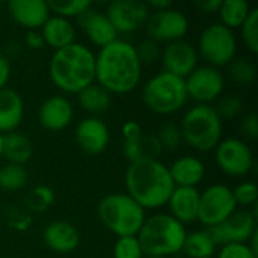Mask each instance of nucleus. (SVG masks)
Here are the masks:
<instances>
[{
    "label": "nucleus",
    "mask_w": 258,
    "mask_h": 258,
    "mask_svg": "<svg viewBox=\"0 0 258 258\" xmlns=\"http://www.w3.org/2000/svg\"><path fill=\"white\" fill-rule=\"evenodd\" d=\"M142 63L136 47L125 39H115L95 53V83L110 94H128L142 79Z\"/></svg>",
    "instance_id": "obj_1"
},
{
    "label": "nucleus",
    "mask_w": 258,
    "mask_h": 258,
    "mask_svg": "<svg viewBox=\"0 0 258 258\" xmlns=\"http://www.w3.org/2000/svg\"><path fill=\"white\" fill-rule=\"evenodd\" d=\"M127 195L144 210H157L166 206L175 189L169 169L160 160H141L127 166L124 174Z\"/></svg>",
    "instance_id": "obj_2"
},
{
    "label": "nucleus",
    "mask_w": 258,
    "mask_h": 258,
    "mask_svg": "<svg viewBox=\"0 0 258 258\" xmlns=\"http://www.w3.org/2000/svg\"><path fill=\"white\" fill-rule=\"evenodd\" d=\"M53 85L65 94H77L95 83V53L82 42L53 51L48 62Z\"/></svg>",
    "instance_id": "obj_3"
},
{
    "label": "nucleus",
    "mask_w": 258,
    "mask_h": 258,
    "mask_svg": "<svg viewBox=\"0 0 258 258\" xmlns=\"http://www.w3.org/2000/svg\"><path fill=\"white\" fill-rule=\"evenodd\" d=\"M186 236V227L169 213H154L145 218L136 237L144 255L169 258L181 252Z\"/></svg>",
    "instance_id": "obj_4"
},
{
    "label": "nucleus",
    "mask_w": 258,
    "mask_h": 258,
    "mask_svg": "<svg viewBox=\"0 0 258 258\" xmlns=\"http://www.w3.org/2000/svg\"><path fill=\"white\" fill-rule=\"evenodd\" d=\"M145 212L130 195L122 192L107 194L97 206L100 222L116 237L138 236L147 218Z\"/></svg>",
    "instance_id": "obj_5"
},
{
    "label": "nucleus",
    "mask_w": 258,
    "mask_h": 258,
    "mask_svg": "<svg viewBox=\"0 0 258 258\" xmlns=\"http://www.w3.org/2000/svg\"><path fill=\"white\" fill-rule=\"evenodd\" d=\"M183 142L190 148L207 153L222 141L224 122L213 104H195L187 109L180 121Z\"/></svg>",
    "instance_id": "obj_6"
},
{
    "label": "nucleus",
    "mask_w": 258,
    "mask_h": 258,
    "mask_svg": "<svg viewBox=\"0 0 258 258\" xmlns=\"http://www.w3.org/2000/svg\"><path fill=\"white\" fill-rule=\"evenodd\" d=\"M187 100L184 79L166 71L151 76L142 88V101L156 115L177 113L186 106Z\"/></svg>",
    "instance_id": "obj_7"
},
{
    "label": "nucleus",
    "mask_w": 258,
    "mask_h": 258,
    "mask_svg": "<svg viewBox=\"0 0 258 258\" xmlns=\"http://www.w3.org/2000/svg\"><path fill=\"white\" fill-rule=\"evenodd\" d=\"M237 48L239 44L234 30L221 23L207 24L198 36V56L206 60V65L210 67H227L236 59Z\"/></svg>",
    "instance_id": "obj_8"
},
{
    "label": "nucleus",
    "mask_w": 258,
    "mask_h": 258,
    "mask_svg": "<svg viewBox=\"0 0 258 258\" xmlns=\"http://www.w3.org/2000/svg\"><path fill=\"white\" fill-rule=\"evenodd\" d=\"M237 210L233 189L222 183H213L200 192L197 221L206 228H213L228 219Z\"/></svg>",
    "instance_id": "obj_9"
},
{
    "label": "nucleus",
    "mask_w": 258,
    "mask_h": 258,
    "mask_svg": "<svg viewBox=\"0 0 258 258\" xmlns=\"http://www.w3.org/2000/svg\"><path fill=\"white\" fill-rule=\"evenodd\" d=\"M213 151L216 166L228 177H245L254 168L252 150L242 138H222Z\"/></svg>",
    "instance_id": "obj_10"
},
{
    "label": "nucleus",
    "mask_w": 258,
    "mask_h": 258,
    "mask_svg": "<svg viewBox=\"0 0 258 258\" xmlns=\"http://www.w3.org/2000/svg\"><path fill=\"white\" fill-rule=\"evenodd\" d=\"M187 98H192L197 104L215 103L225 89V74L221 68L210 65H198L186 79Z\"/></svg>",
    "instance_id": "obj_11"
},
{
    "label": "nucleus",
    "mask_w": 258,
    "mask_h": 258,
    "mask_svg": "<svg viewBox=\"0 0 258 258\" xmlns=\"http://www.w3.org/2000/svg\"><path fill=\"white\" fill-rule=\"evenodd\" d=\"M189 26L186 14L172 6L163 11H151L145 23V30L150 39L159 44H169L184 39L189 32Z\"/></svg>",
    "instance_id": "obj_12"
},
{
    "label": "nucleus",
    "mask_w": 258,
    "mask_h": 258,
    "mask_svg": "<svg viewBox=\"0 0 258 258\" xmlns=\"http://www.w3.org/2000/svg\"><path fill=\"white\" fill-rule=\"evenodd\" d=\"M216 246H225L233 243H248L251 236L257 231V212L249 209L236 210L222 224L206 228Z\"/></svg>",
    "instance_id": "obj_13"
},
{
    "label": "nucleus",
    "mask_w": 258,
    "mask_h": 258,
    "mask_svg": "<svg viewBox=\"0 0 258 258\" xmlns=\"http://www.w3.org/2000/svg\"><path fill=\"white\" fill-rule=\"evenodd\" d=\"M150 8L142 0H113L106 8V15L116 33H133L145 26Z\"/></svg>",
    "instance_id": "obj_14"
},
{
    "label": "nucleus",
    "mask_w": 258,
    "mask_h": 258,
    "mask_svg": "<svg viewBox=\"0 0 258 258\" xmlns=\"http://www.w3.org/2000/svg\"><path fill=\"white\" fill-rule=\"evenodd\" d=\"M198 59L200 56L197 47L186 39H178L166 44L162 50L160 57L163 63V71L181 79H186L198 67Z\"/></svg>",
    "instance_id": "obj_15"
},
{
    "label": "nucleus",
    "mask_w": 258,
    "mask_h": 258,
    "mask_svg": "<svg viewBox=\"0 0 258 258\" xmlns=\"http://www.w3.org/2000/svg\"><path fill=\"white\" fill-rule=\"evenodd\" d=\"M110 141L107 124L98 116H86L76 127V142L88 154L103 153Z\"/></svg>",
    "instance_id": "obj_16"
},
{
    "label": "nucleus",
    "mask_w": 258,
    "mask_h": 258,
    "mask_svg": "<svg viewBox=\"0 0 258 258\" xmlns=\"http://www.w3.org/2000/svg\"><path fill=\"white\" fill-rule=\"evenodd\" d=\"M77 26L82 29L86 38L98 48L118 39V33L107 15L104 12H100L98 9H94L92 6L77 17Z\"/></svg>",
    "instance_id": "obj_17"
},
{
    "label": "nucleus",
    "mask_w": 258,
    "mask_h": 258,
    "mask_svg": "<svg viewBox=\"0 0 258 258\" xmlns=\"http://www.w3.org/2000/svg\"><path fill=\"white\" fill-rule=\"evenodd\" d=\"M74 116V107L65 95H51L45 98L38 109L39 124L50 132L67 128Z\"/></svg>",
    "instance_id": "obj_18"
},
{
    "label": "nucleus",
    "mask_w": 258,
    "mask_h": 258,
    "mask_svg": "<svg viewBox=\"0 0 258 258\" xmlns=\"http://www.w3.org/2000/svg\"><path fill=\"white\" fill-rule=\"evenodd\" d=\"M8 11L11 18L26 30H39L51 15L44 0H11Z\"/></svg>",
    "instance_id": "obj_19"
},
{
    "label": "nucleus",
    "mask_w": 258,
    "mask_h": 258,
    "mask_svg": "<svg viewBox=\"0 0 258 258\" xmlns=\"http://www.w3.org/2000/svg\"><path fill=\"white\" fill-rule=\"evenodd\" d=\"M166 206L169 209V215L186 227L187 224L195 222L198 218L200 190L197 187L175 186V189L169 195Z\"/></svg>",
    "instance_id": "obj_20"
},
{
    "label": "nucleus",
    "mask_w": 258,
    "mask_h": 258,
    "mask_svg": "<svg viewBox=\"0 0 258 258\" xmlns=\"http://www.w3.org/2000/svg\"><path fill=\"white\" fill-rule=\"evenodd\" d=\"M42 239L47 248L57 254H70L80 243L77 228L67 221H53L47 224L42 231Z\"/></svg>",
    "instance_id": "obj_21"
},
{
    "label": "nucleus",
    "mask_w": 258,
    "mask_h": 258,
    "mask_svg": "<svg viewBox=\"0 0 258 258\" xmlns=\"http://www.w3.org/2000/svg\"><path fill=\"white\" fill-rule=\"evenodd\" d=\"M24 118V101L20 92L6 86L0 89V133L17 132Z\"/></svg>",
    "instance_id": "obj_22"
},
{
    "label": "nucleus",
    "mask_w": 258,
    "mask_h": 258,
    "mask_svg": "<svg viewBox=\"0 0 258 258\" xmlns=\"http://www.w3.org/2000/svg\"><path fill=\"white\" fill-rule=\"evenodd\" d=\"M168 169L174 184L178 187H197L206 177V165L195 156H181Z\"/></svg>",
    "instance_id": "obj_23"
},
{
    "label": "nucleus",
    "mask_w": 258,
    "mask_h": 258,
    "mask_svg": "<svg viewBox=\"0 0 258 258\" xmlns=\"http://www.w3.org/2000/svg\"><path fill=\"white\" fill-rule=\"evenodd\" d=\"M44 44L51 47L54 51L76 42V26L71 20L50 15L44 26L39 29Z\"/></svg>",
    "instance_id": "obj_24"
},
{
    "label": "nucleus",
    "mask_w": 258,
    "mask_h": 258,
    "mask_svg": "<svg viewBox=\"0 0 258 258\" xmlns=\"http://www.w3.org/2000/svg\"><path fill=\"white\" fill-rule=\"evenodd\" d=\"M162 153L163 148L156 133L144 132L138 139L122 144V154L130 163L141 160H159Z\"/></svg>",
    "instance_id": "obj_25"
},
{
    "label": "nucleus",
    "mask_w": 258,
    "mask_h": 258,
    "mask_svg": "<svg viewBox=\"0 0 258 258\" xmlns=\"http://www.w3.org/2000/svg\"><path fill=\"white\" fill-rule=\"evenodd\" d=\"M77 95V103L79 106L89 113L91 116H97L100 113H104L110 104H112V94L107 92L104 88H101L97 83H92L82 89Z\"/></svg>",
    "instance_id": "obj_26"
},
{
    "label": "nucleus",
    "mask_w": 258,
    "mask_h": 258,
    "mask_svg": "<svg viewBox=\"0 0 258 258\" xmlns=\"http://www.w3.org/2000/svg\"><path fill=\"white\" fill-rule=\"evenodd\" d=\"M33 154V145L32 141L18 132H12L5 135V142H3V156L8 163L14 165H23L30 160Z\"/></svg>",
    "instance_id": "obj_27"
},
{
    "label": "nucleus",
    "mask_w": 258,
    "mask_h": 258,
    "mask_svg": "<svg viewBox=\"0 0 258 258\" xmlns=\"http://www.w3.org/2000/svg\"><path fill=\"white\" fill-rule=\"evenodd\" d=\"M216 243L207 233V230L187 233L183 243V252L187 258H212L216 254Z\"/></svg>",
    "instance_id": "obj_28"
},
{
    "label": "nucleus",
    "mask_w": 258,
    "mask_h": 258,
    "mask_svg": "<svg viewBox=\"0 0 258 258\" xmlns=\"http://www.w3.org/2000/svg\"><path fill=\"white\" fill-rule=\"evenodd\" d=\"M251 9V5L245 0H224L218 11L221 18L219 23L231 30L240 29V26L248 18Z\"/></svg>",
    "instance_id": "obj_29"
},
{
    "label": "nucleus",
    "mask_w": 258,
    "mask_h": 258,
    "mask_svg": "<svg viewBox=\"0 0 258 258\" xmlns=\"http://www.w3.org/2000/svg\"><path fill=\"white\" fill-rule=\"evenodd\" d=\"M29 174L23 165L6 163L0 168V189L6 192H15L27 184Z\"/></svg>",
    "instance_id": "obj_30"
},
{
    "label": "nucleus",
    "mask_w": 258,
    "mask_h": 258,
    "mask_svg": "<svg viewBox=\"0 0 258 258\" xmlns=\"http://www.w3.org/2000/svg\"><path fill=\"white\" fill-rule=\"evenodd\" d=\"M227 67H228L227 74H228L230 80L239 86L252 85L257 77V68L248 59H234Z\"/></svg>",
    "instance_id": "obj_31"
},
{
    "label": "nucleus",
    "mask_w": 258,
    "mask_h": 258,
    "mask_svg": "<svg viewBox=\"0 0 258 258\" xmlns=\"http://www.w3.org/2000/svg\"><path fill=\"white\" fill-rule=\"evenodd\" d=\"M50 12H53V15L62 17V18H73V17H79L82 15L88 8L92 6V3L89 0H53V2H47Z\"/></svg>",
    "instance_id": "obj_32"
},
{
    "label": "nucleus",
    "mask_w": 258,
    "mask_h": 258,
    "mask_svg": "<svg viewBox=\"0 0 258 258\" xmlns=\"http://www.w3.org/2000/svg\"><path fill=\"white\" fill-rule=\"evenodd\" d=\"M215 103L216 104L213 107H215L216 113L219 115V118L222 119V122L236 119L243 110V100L237 94L221 95Z\"/></svg>",
    "instance_id": "obj_33"
},
{
    "label": "nucleus",
    "mask_w": 258,
    "mask_h": 258,
    "mask_svg": "<svg viewBox=\"0 0 258 258\" xmlns=\"http://www.w3.org/2000/svg\"><path fill=\"white\" fill-rule=\"evenodd\" d=\"M240 38L246 48L252 53H258V8H252L245 23L240 26Z\"/></svg>",
    "instance_id": "obj_34"
},
{
    "label": "nucleus",
    "mask_w": 258,
    "mask_h": 258,
    "mask_svg": "<svg viewBox=\"0 0 258 258\" xmlns=\"http://www.w3.org/2000/svg\"><path fill=\"white\" fill-rule=\"evenodd\" d=\"M159 142L162 144L163 151H175L180 148V145L183 144V136H181V130L180 125L175 122H166L163 124L159 132L156 133Z\"/></svg>",
    "instance_id": "obj_35"
},
{
    "label": "nucleus",
    "mask_w": 258,
    "mask_h": 258,
    "mask_svg": "<svg viewBox=\"0 0 258 258\" xmlns=\"http://www.w3.org/2000/svg\"><path fill=\"white\" fill-rule=\"evenodd\" d=\"M54 203V194L48 186H36L26 198V204L32 212H44Z\"/></svg>",
    "instance_id": "obj_36"
},
{
    "label": "nucleus",
    "mask_w": 258,
    "mask_h": 258,
    "mask_svg": "<svg viewBox=\"0 0 258 258\" xmlns=\"http://www.w3.org/2000/svg\"><path fill=\"white\" fill-rule=\"evenodd\" d=\"M233 197L237 207H255L258 200V187L254 181H242L233 189Z\"/></svg>",
    "instance_id": "obj_37"
},
{
    "label": "nucleus",
    "mask_w": 258,
    "mask_h": 258,
    "mask_svg": "<svg viewBox=\"0 0 258 258\" xmlns=\"http://www.w3.org/2000/svg\"><path fill=\"white\" fill-rule=\"evenodd\" d=\"M144 251L136 236L118 237L113 245V258H144Z\"/></svg>",
    "instance_id": "obj_38"
},
{
    "label": "nucleus",
    "mask_w": 258,
    "mask_h": 258,
    "mask_svg": "<svg viewBox=\"0 0 258 258\" xmlns=\"http://www.w3.org/2000/svg\"><path fill=\"white\" fill-rule=\"evenodd\" d=\"M136 47V53H138V57L144 65H153L156 63L157 60H160L162 57V45L150 38H145L144 41H141Z\"/></svg>",
    "instance_id": "obj_39"
},
{
    "label": "nucleus",
    "mask_w": 258,
    "mask_h": 258,
    "mask_svg": "<svg viewBox=\"0 0 258 258\" xmlns=\"http://www.w3.org/2000/svg\"><path fill=\"white\" fill-rule=\"evenodd\" d=\"M218 258H258L255 252L246 243H233L221 246L218 251Z\"/></svg>",
    "instance_id": "obj_40"
},
{
    "label": "nucleus",
    "mask_w": 258,
    "mask_h": 258,
    "mask_svg": "<svg viewBox=\"0 0 258 258\" xmlns=\"http://www.w3.org/2000/svg\"><path fill=\"white\" fill-rule=\"evenodd\" d=\"M240 133L243 138L251 139V141L258 138V118L254 112L243 116V119L240 122Z\"/></svg>",
    "instance_id": "obj_41"
},
{
    "label": "nucleus",
    "mask_w": 258,
    "mask_h": 258,
    "mask_svg": "<svg viewBox=\"0 0 258 258\" xmlns=\"http://www.w3.org/2000/svg\"><path fill=\"white\" fill-rule=\"evenodd\" d=\"M142 133H144L142 125L135 119H130V121L124 122L122 127H121V135H122L124 142H132V141L138 139Z\"/></svg>",
    "instance_id": "obj_42"
},
{
    "label": "nucleus",
    "mask_w": 258,
    "mask_h": 258,
    "mask_svg": "<svg viewBox=\"0 0 258 258\" xmlns=\"http://www.w3.org/2000/svg\"><path fill=\"white\" fill-rule=\"evenodd\" d=\"M24 42L30 50H41L45 45L39 30H27L24 36Z\"/></svg>",
    "instance_id": "obj_43"
},
{
    "label": "nucleus",
    "mask_w": 258,
    "mask_h": 258,
    "mask_svg": "<svg viewBox=\"0 0 258 258\" xmlns=\"http://www.w3.org/2000/svg\"><path fill=\"white\" fill-rule=\"evenodd\" d=\"M11 79V63L9 59L0 53V89L8 86V82Z\"/></svg>",
    "instance_id": "obj_44"
},
{
    "label": "nucleus",
    "mask_w": 258,
    "mask_h": 258,
    "mask_svg": "<svg viewBox=\"0 0 258 258\" xmlns=\"http://www.w3.org/2000/svg\"><path fill=\"white\" fill-rule=\"evenodd\" d=\"M221 3H222V0H197L195 6L200 11H203L204 14H213V12L219 11Z\"/></svg>",
    "instance_id": "obj_45"
},
{
    "label": "nucleus",
    "mask_w": 258,
    "mask_h": 258,
    "mask_svg": "<svg viewBox=\"0 0 258 258\" xmlns=\"http://www.w3.org/2000/svg\"><path fill=\"white\" fill-rule=\"evenodd\" d=\"M150 11H163L168 8H172V2L171 0H150L147 2Z\"/></svg>",
    "instance_id": "obj_46"
},
{
    "label": "nucleus",
    "mask_w": 258,
    "mask_h": 258,
    "mask_svg": "<svg viewBox=\"0 0 258 258\" xmlns=\"http://www.w3.org/2000/svg\"><path fill=\"white\" fill-rule=\"evenodd\" d=\"M3 142H5V135L0 133V157L3 156Z\"/></svg>",
    "instance_id": "obj_47"
},
{
    "label": "nucleus",
    "mask_w": 258,
    "mask_h": 258,
    "mask_svg": "<svg viewBox=\"0 0 258 258\" xmlns=\"http://www.w3.org/2000/svg\"><path fill=\"white\" fill-rule=\"evenodd\" d=\"M147 258H168V257H147Z\"/></svg>",
    "instance_id": "obj_48"
}]
</instances>
